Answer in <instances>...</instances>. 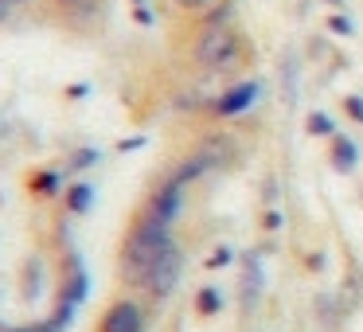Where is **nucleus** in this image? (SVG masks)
I'll return each instance as SVG.
<instances>
[{
  "mask_svg": "<svg viewBox=\"0 0 363 332\" xmlns=\"http://www.w3.org/2000/svg\"><path fill=\"white\" fill-rule=\"evenodd\" d=\"M316 309H320V321L328 324V328H336V324H340V313H336V297H324V293H320V297H316Z\"/></svg>",
  "mask_w": 363,
  "mask_h": 332,
  "instance_id": "obj_17",
  "label": "nucleus"
},
{
  "mask_svg": "<svg viewBox=\"0 0 363 332\" xmlns=\"http://www.w3.org/2000/svg\"><path fill=\"white\" fill-rule=\"evenodd\" d=\"M0 332H51V328L48 321H40V324H20V328H0Z\"/></svg>",
  "mask_w": 363,
  "mask_h": 332,
  "instance_id": "obj_24",
  "label": "nucleus"
},
{
  "mask_svg": "<svg viewBox=\"0 0 363 332\" xmlns=\"http://www.w3.org/2000/svg\"><path fill=\"white\" fill-rule=\"evenodd\" d=\"M86 289H90V277H86V266L79 262V254H67L63 262V277H59V301L79 309L86 301Z\"/></svg>",
  "mask_w": 363,
  "mask_h": 332,
  "instance_id": "obj_8",
  "label": "nucleus"
},
{
  "mask_svg": "<svg viewBox=\"0 0 363 332\" xmlns=\"http://www.w3.org/2000/svg\"><path fill=\"white\" fill-rule=\"evenodd\" d=\"M86 82H74V87H67V98H82V94H86Z\"/></svg>",
  "mask_w": 363,
  "mask_h": 332,
  "instance_id": "obj_25",
  "label": "nucleus"
},
{
  "mask_svg": "<svg viewBox=\"0 0 363 332\" xmlns=\"http://www.w3.org/2000/svg\"><path fill=\"white\" fill-rule=\"evenodd\" d=\"M94 207V184L90 180H74L63 188V211L67 215H86Z\"/></svg>",
  "mask_w": 363,
  "mask_h": 332,
  "instance_id": "obj_12",
  "label": "nucleus"
},
{
  "mask_svg": "<svg viewBox=\"0 0 363 332\" xmlns=\"http://www.w3.org/2000/svg\"><path fill=\"white\" fill-rule=\"evenodd\" d=\"M191 67L203 74H235L254 67V43L235 24H211L199 28L191 40Z\"/></svg>",
  "mask_w": 363,
  "mask_h": 332,
  "instance_id": "obj_2",
  "label": "nucleus"
},
{
  "mask_svg": "<svg viewBox=\"0 0 363 332\" xmlns=\"http://www.w3.org/2000/svg\"><path fill=\"white\" fill-rule=\"evenodd\" d=\"M262 204H266V207L277 204V180H274V176H269V180H262Z\"/></svg>",
  "mask_w": 363,
  "mask_h": 332,
  "instance_id": "obj_23",
  "label": "nucleus"
},
{
  "mask_svg": "<svg viewBox=\"0 0 363 332\" xmlns=\"http://www.w3.org/2000/svg\"><path fill=\"white\" fill-rule=\"evenodd\" d=\"M344 114L363 126V94H344Z\"/></svg>",
  "mask_w": 363,
  "mask_h": 332,
  "instance_id": "obj_21",
  "label": "nucleus"
},
{
  "mask_svg": "<svg viewBox=\"0 0 363 332\" xmlns=\"http://www.w3.org/2000/svg\"><path fill=\"white\" fill-rule=\"evenodd\" d=\"M359 141H355L352 133H332L328 137V165H332V172H340V176H352L355 168H359Z\"/></svg>",
  "mask_w": 363,
  "mask_h": 332,
  "instance_id": "obj_9",
  "label": "nucleus"
},
{
  "mask_svg": "<svg viewBox=\"0 0 363 332\" xmlns=\"http://www.w3.org/2000/svg\"><path fill=\"white\" fill-rule=\"evenodd\" d=\"M180 274H184V250H180V243H172L164 254L157 258V266L149 270V277H145V285H141V293L149 301H168L176 293V285H180Z\"/></svg>",
  "mask_w": 363,
  "mask_h": 332,
  "instance_id": "obj_3",
  "label": "nucleus"
},
{
  "mask_svg": "<svg viewBox=\"0 0 363 332\" xmlns=\"http://www.w3.org/2000/svg\"><path fill=\"white\" fill-rule=\"evenodd\" d=\"M51 9H55V16L63 20L67 28H90L98 16H102V9H106V0H48Z\"/></svg>",
  "mask_w": 363,
  "mask_h": 332,
  "instance_id": "obj_7",
  "label": "nucleus"
},
{
  "mask_svg": "<svg viewBox=\"0 0 363 332\" xmlns=\"http://www.w3.org/2000/svg\"><path fill=\"white\" fill-rule=\"evenodd\" d=\"M305 133L316 137V141H328V137L340 133V129H336V121H332L328 110H308L305 114Z\"/></svg>",
  "mask_w": 363,
  "mask_h": 332,
  "instance_id": "obj_14",
  "label": "nucleus"
},
{
  "mask_svg": "<svg viewBox=\"0 0 363 332\" xmlns=\"http://www.w3.org/2000/svg\"><path fill=\"white\" fill-rule=\"evenodd\" d=\"M324 28H328L332 35H340V40H352V35H355V24L347 20V12H328Z\"/></svg>",
  "mask_w": 363,
  "mask_h": 332,
  "instance_id": "obj_15",
  "label": "nucleus"
},
{
  "mask_svg": "<svg viewBox=\"0 0 363 332\" xmlns=\"http://www.w3.org/2000/svg\"><path fill=\"white\" fill-rule=\"evenodd\" d=\"M172 243H176L172 227H164V223L149 219L145 211H137L133 223H129V231H125V238H121V250H118V277L129 289H141L149 270L157 266V258Z\"/></svg>",
  "mask_w": 363,
  "mask_h": 332,
  "instance_id": "obj_1",
  "label": "nucleus"
},
{
  "mask_svg": "<svg viewBox=\"0 0 363 332\" xmlns=\"http://www.w3.org/2000/svg\"><path fill=\"white\" fill-rule=\"evenodd\" d=\"M9 16H12V4H9V0H0V24H4Z\"/></svg>",
  "mask_w": 363,
  "mask_h": 332,
  "instance_id": "obj_28",
  "label": "nucleus"
},
{
  "mask_svg": "<svg viewBox=\"0 0 363 332\" xmlns=\"http://www.w3.org/2000/svg\"><path fill=\"white\" fill-rule=\"evenodd\" d=\"M281 211H277V207H262V231H266V235H274V231H281Z\"/></svg>",
  "mask_w": 363,
  "mask_h": 332,
  "instance_id": "obj_20",
  "label": "nucleus"
},
{
  "mask_svg": "<svg viewBox=\"0 0 363 332\" xmlns=\"http://www.w3.org/2000/svg\"><path fill=\"white\" fill-rule=\"evenodd\" d=\"M98 165V149H79L71 160H67V168H74V172H82V168Z\"/></svg>",
  "mask_w": 363,
  "mask_h": 332,
  "instance_id": "obj_18",
  "label": "nucleus"
},
{
  "mask_svg": "<svg viewBox=\"0 0 363 332\" xmlns=\"http://www.w3.org/2000/svg\"><path fill=\"white\" fill-rule=\"evenodd\" d=\"M176 9H184V12H207L215 4V0H172Z\"/></svg>",
  "mask_w": 363,
  "mask_h": 332,
  "instance_id": "obj_22",
  "label": "nucleus"
},
{
  "mask_svg": "<svg viewBox=\"0 0 363 332\" xmlns=\"http://www.w3.org/2000/svg\"><path fill=\"white\" fill-rule=\"evenodd\" d=\"M184 184L176 180L172 172L164 176V180L157 184V188L149 192V199H145V207L141 211L149 215V219H157V223H164V227H172L176 219H180V211H184Z\"/></svg>",
  "mask_w": 363,
  "mask_h": 332,
  "instance_id": "obj_5",
  "label": "nucleus"
},
{
  "mask_svg": "<svg viewBox=\"0 0 363 332\" xmlns=\"http://www.w3.org/2000/svg\"><path fill=\"white\" fill-rule=\"evenodd\" d=\"M262 285H266V277H262V262L258 254H242V309L246 313H254V305H258V293Z\"/></svg>",
  "mask_w": 363,
  "mask_h": 332,
  "instance_id": "obj_10",
  "label": "nucleus"
},
{
  "mask_svg": "<svg viewBox=\"0 0 363 332\" xmlns=\"http://www.w3.org/2000/svg\"><path fill=\"white\" fill-rule=\"evenodd\" d=\"M133 20H137L141 28H152V24H157V12L149 9V0H133Z\"/></svg>",
  "mask_w": 363,
  "mask_h": 332,
  "instance_id": "obj_19",
  "label": "nucleus"
},
{
  "mask_svg": "<svg viewBox=\"0 0 363 332\" xmlns=\"http://www.w3.org/2000/svg\"><path fill=\"white\" fill-rule=\"evenodd\" d=\"M9 4H12V9H20V4H28V0H9Z\"/></svg>",
  "mask_w": 363,
  "mask_h": 332,
  "instance_id": "obj_30",
  "label": "nucleus"
},
{
  "mask_svg": "<svg viewBox=\"0 0 363 332\" xmlns=\"http://www.w3.org/2000/svg\"><path fill=\"white\" fill-rule=\"evenodd\" d=\"M230 262H235V246H215V250L203 258V266L207 270H223V266H230Z\"/></svg>",
  "mask_w": 363,
  "mask_h": 332,
  "instance_id": "obj_16",
  "label": "nucleus"
},
{
  "mask_svg": "<svg viewBox=\"0 0 363 332\" xmlns=\"http://www.w3.org/2000/svg\"><path fill=\"white\" fill-rule=\"evenodd\" d=\"M145 328H149V316H145V305L133 297L110 301L102 321H98V332H145Z\"/></svg>",
  "mask_w": 363,
  "mask_h": 332,
  "instance_id": "obj_6",
  "label": "nucleus"
},
{
  "mask_svg": "<svg viewBox=\"0 0 363 332\" xmlns=\"http://www.w3.org/2000/svg\"><path fill=\"white\" fill-rule=\"evenodd\" d=\"M328 4H332V9H336V12H344V9H347L344 0H328Z\"/></svg>",
  "mask_w": 363,
  "mask_h": 332,
  "instance_id": "obj_29",
  "label": "nucleus"
},
{
  "mask_svg": "<svg viewBox=\"0 0 363 332\" xmlns=\"http://www.w3.org/2000/svg\"><path fill=\"white\" fill-rule=\"evenodd\" d=\"M258 98H262V82L258 79H238L235 87H227L223 94L207 98L203 114H211V118H242L246 110H254Z\"/></svg>",
  "mask_w": 363,
  "mask_h": 332,
  "instance_id": "obj_4",
  "label": "nucleus"
},
{
  "mask_svg": "<svg viewBox=\"0 0 363 332\" xmlns=\"http://www.w3.org/2000/svg\"><path fill=\"white\" fill-rule=\"evenodd\" d=\"M141 145H145V137H133V141H121V145H118V149H121V153H125V149H141Z\"/></svg>",
  "mask_w": 363,
  "mask_h": 332,
  "instance_id": "obj_27",
  "label": "nucleus"
},
{
  "mask_svg": "<svg viewBox=\"0 0 363 332\" xmlns=\"http://www.w3.org/2000/svg\"><path fill=\"white\" fill-rule=\"evenodd\" d=\"M191 309H196V316L211 321V316H219L223 309H227V297H223L219 285H199V289H196V301H191Z\"/></svg>",
  "mask_w": 363,
  "mask_h": 332,
  "instance_id": "obj_13",
  "label": "nucleus"
},
{
  "mask_svg": "<svg viewBox=\"0 0 363 332\" xmlns=\"http://www.w3.org/2000/svg\"><path fill=\"white\" fill-rule=\"evenodd\" d=\"M28 192H32L35 199L63 196V172H59V168H35V172L28 176Z\"/></svg>",
  "mask_w": 363,
  "mask_h": 332,
  "instance_id": "obj_11",
  "label": "nucleus"
},
{
  "mask_svg": "<svg viewBox=\"0 0 363 332\" xmlns=\"http://www.w3.org/2000/svg\"><path fill=\"white\" fill-rule=\"evenodd\" d=\"M305 266H308V270H324V254H308Z\"/></svg>",
  "mask_w": 363,
  "mask_h": 332,
  "instance_id": "obj_26",
  "label": "nucleus"
}]
</instances>
